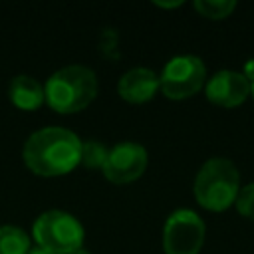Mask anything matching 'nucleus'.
Instances as JSON below:
<instances>
[{"mask_svg":"<svg viewBox=\"0 0 254 254\" xmlns=\"http://www.w3.org/2000/svg\"><path fill=\"white\" fill-rule=\"evenodd\" d=\"M81 159V139L65 127H42L24 143V163L40 177L69 173Z\"/></svg>","mask_w":254,"mask_h":254,"instance_id":"obj_1","label":"nucleus"},{"mask_svg":"<svg viewBox=\"0 0 254 254\" xmlns=\"http://www.w3.org/2000/svg\"><path fill=\"white\" fill-rule=\"evenodd\" d=\"M44 95L48 105L58 113L81 111L97 95V75L81 64L64 65L48 77Z\"/></svg>","mask_w":254,"mask_h":254,"instance_id":"obj_2","label":"nucleus"},{"mask_svg":"<svg viewBox=\"0 0 254 254\" xmlns=\"http://www.w3.org/2000/svg\"><path fill=\"white\" fill-rule=\"evenodd\" d=\"M196 202L212 212H222L234 204L240 190V173L236 165L226 157H212L202 163L194 177Z\"/></svg>","mask_w":254,"mask_h":254,"instance_id":"obj_3","label":"nucleus"},{"mask_svg":"<svg viewBox=\"0 0 254 254\" xmlns=\"http://www.w3.org/2000/svg\"><path fill=\"white\" fill-rule=\"evenodd\" d=\"M34 238L42 250L52 254H69L83 244L81 222L64 210H46L34 222Z\"/></svg>","mask_w":254,"mask_h":254,"instance_id":"obj_4","label":"nucleus"},{"mask_svg":"<svg viewBox=\"0 0 254 254\" xmlns=\"http://www.w3.org/2000/svg\"><path fill=\"white\" fill-rule=\"evenodd\" d=\"M206 81V67L198 56L181 54L171 58L161 75H159V89L169 99H187L194 95Z\"/></svg>","mask_w":254,"mask_h":254,"instance_id":"obj_5","label":"nucleus"},{"mask_svg":"<svg viewBox=\"0 0 254 254\" xmlns=\"http://www.w3.org/2000/svg\"><path fill=\"white\" fill-rule=\"evenodd\" d=\"M204 222L190 208L175 210L163 228L165 254H198L204 242Z\"/></svg>","mask_w":254,"mask_h":254,"instance_id":"obj_6","label":"nucleus"},{"mask_svg":"<svg viewBox=\"0 0 254 254\" xmlns=\"http://www.w3.org/2000/svg\"><path fill=\"white\" fill-rule=\"evenodd\" d=\"M147 169V151L135 141H121L107 151L105 163L101 167L107 181L115 185L131 183L139 179Z\"/></svg>","mask_w":254,"mask_h":254,"instance_id":"obj_7","label":"nucleus"},{"mask_svg":"<svg viewBox=\"0 0 254 254\" xmlns=\"http://www.w3.org/2000/svg\"><path fill=\"white\" fill-rule=\"evenodd\" d=\"M206 99L220 107H238L250 95V81L242 71L220 69L204 85Z\"/></svg>","mask_w":254,"mask_h":254,"instance_id":"obj_8","label":"nucleus"},{"mask_svg":"<svg viewBox=\"0 0 254 254\" xmlns=\"http://www.w3.org/2000/svg\"><path fill=\"white\" fill-rule=\"evenodd\" d=\"M159 89V75L151 67H131L127 69L119 83L117 91L125 101L143 103L149 101Z\"/></svg>","mask_w":254,"mask_h":254,"instance_id":"obj_9","label":"nucleus"},{"mask_svg":"<svg viewBox=\"0 0 254 254\" xmlns=\"http://www.w3.org/2000/svg\"><path fill=\"white\" fill-rule=\"evenodd\" d=\"M8 95H10V101L16 107L26 109V111L38 109L46 101L44 85L34 75H28V73H20V75L12 77Z\"/></svg>","mask_w":254,"mask_h":254,"instance_id":"obj_10","label":"nucleus"},{"mask_svg":"<svg viewBox=\"0 0 254 254\" xmlns=\"http://www.w3.org/2000/svg\"><path fill=\"white\" fill-rule=\"evenodd\" d=\"M30 236L12 224L0 226V254H28Z\"/></svg>","mask_w":254,"mask_h":254,"instance_id":"obj_11","label":"nucleus"},{"mask_svg":"<svg viewBox=\"0 0 254 254\" xmlns=\"http://www.w3.org/2000/svg\"><path fill=\"white\" fill-rule=\"evenodd\" d=\"M236 8L234 0H194V10L210 20L228 18Z\"/></svg>","mask_w":254,"mask_h":254,"instance_id":"obj_12","label":"nucleus"},{"mask_svg":"<svg viewBox=\"0 0 254 254\" xmlns=\"http://www.w3.org/2000/svg\"><path fill=\"white\" fill-rule=\"evenodd\" d=\"M107 147L99 141H81V159L85 167H103L105 157H107Z\"/></svg>","mask_w":254,"mask_h":254,"instance_id":"obj_13","label":"nucleus"},{"mask_svg":"<svg viewBox=\"0 0 254 254\" xmlns=\"http://www.w3.org/2000/svg\"><path fill=\"white\" fill-rule=\"evenodd\" d=\"M234 204H236V210L242 216L254 220V183H248L246 187H240Z\"/></svg>","mask_w":254,"mask_h":254,"instance_id":"obj_14","label":"nucleus"},{"mask_svg":"<svg viewBox=\"0 0 254 254\" xmlns=\"http://www.w3.org/2000/svg\"><path fill=\"white\" fill-rule=\"evenodd\" d=\"M242 73H244V77H246L250 83L254 81V58L244 62V71H242Z\"/></svg>","mask_w":254,"mask_h":254,"instance_id":"obj_15","label":"nucleus"},{"mask_svg":"<svg viewBox=\"0 0 254 254\" xmlns=\"http://www.w3.org/2000/svg\"><path fill=\"white\" fill-rule=\"evenodd\" d=\"M157 6H163V8H175V6H181L183 2L181 0H175V2H161V0H155Z\"/></svg>","mask_w":254,"mask_h":254,"instance_id":"obj_16","label":"nucleus"},{"mask_svg":"<svg viewBox=\"0 0 254 254\" xmlns=\"http://www.w3.org/2000/svg\"><path fill=\"white\" fill-rule=\"evenodd\" d=\"M28 254H52V252H48V250H42V248H34V250H30Z\"/></svg>","mask_w":254,"mask_h":254,"instance_id":"obj_17","label":"nucleus"},{"mask_svg":"<svg viewBox=\"0 0 254 254\" xmlns=\"http://www.w3.org/2000/svg\"><path fill=\"white\" fill-rule=\"evenodd\" d=\"M69 254H89V250H85V248L81 246V248H77V250H73V252H69Z\"/></svg>","mask_w":254,"mask_h":254,"instance_id":"obj_18","label":"nucleus"},{"mask_svg":"<svg viewBox=\"0 0 254 254\" xmlns=\"http://www.w3.org/2000/svg\"><path fill=\"white\" fill-rule=\"evenodd\" d=\"M250 95H252V97H254V81H252V83H250Z\"/></svg>","mask_w":254,"mask_h":254,"instance_id":"obj_19","label":"nucleus"}]
</instances>
